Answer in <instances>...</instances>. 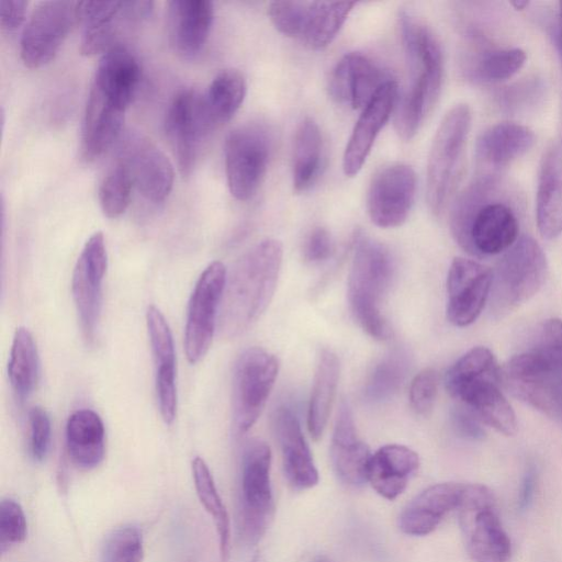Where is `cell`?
Segmentation results:
<instances>
[{
  "instance_id": "6da1fadb",
  "label": "cell",
  "mask_w": 562,
  "mask_h": 562,
  "mask_svg": "<svg viewBox=\"0 0 562 562\" xmlns=\"http://www.w3.org/2000/svg\"><path fill=\"white\" fill-rule=\"evenodd\" d=\"M501 176L479 172L452 204V236L460 247L473 256L501 254L518 239L517 212Z\"/></svg>"
},
{
  "instance_id": "7a4b0ae2",
  "label": "cell",
  "mask_w": 562,
  "mask_h": 562,
  "mask_svg": "<svg viewBox=\"0 0 562 562\" xmlns=\"http://www.w3.org/2000/svg\"><path fill=\"white\" fill-rule=\"evenodd\" d=\"M282 244L265 239L247 250L226 277L217 328L225 338L247 330L266 311L274 294L281 265Z\"/></svg>"
},
{
  "instance_id": "3957f363",
  "label": "cell",
  "mask_w": 562,
  "mask_h": 562,
  "mask_svg": "<svg viewBox=\"0 0 562 562\" xmlns=\"http://www.w3.org/2000/svg\"><path fill=\"white\" fill-rule=\"evenodd\" d=\"M398 25L411 83L407 91L397 98L394 126L398 136L408 140L438 100L443 61L440 44L428 26L405 11L398 15Z\"/></svg>"
},
{
  "instance_id": "277c9868",
  "label": "cell",
  "mask_w": 562,
  "mask_h": 562,
  "mask_svg": "<svg viewBox=\"0 0 562 562\" xmlns=\"http://www.w3.org/2000/svg\"><path fill=\"white\" fill-rule=\"evenodd\" d=\"M501 370L492 351L475 347L447 371V392L470 408L482 423L505 436L517 430L515 413L499 389Z\"/></svg>"
},
{
  "instance_id": "5b68a950",
  "label": "cell",
  "mask_w": 562,
  "mask_h": 562,
  "mask_svg": "<svg viewBox=\"0 0 562 562\" xmlns=\"http://www.w3.org/2000/svg\"><path fill=\"white\" fill-rule=\"evenodd\" d=\"M394 271V260L389 249L363 234L358 235L348 278V302L361 328L378 340L392 336L381 304L391 286Z\"/></svg>"
},
{
  "instance_id": "8992f818",
  "label": "cell",
  "mask_w": 562,
  "mask_h": 562,
  "mask_svg": "<svg viewBox=\"0 0 562 562\" xmlns=\"http://www.w3.org/2000/svg\"><path fill=\"white\" fill-rule=\"evenodd\" d=\"M547 276L542 248L530 236L519 237L493 271L488 304L491 314L503 316L532 297Z\"/></svg>"
},
{
  "instance_id": "52a82bcc",
  "label": "cell",
  "mask_w": 562,
  "mask_h": 562,
  "mask_svg": "<svg viewBox=\"0 0 562 562\" xmlns=\"http://www.w3.org/2000/svg\"><path fill=\"white\" fill-rule=\"evenodd\" d=\"M470 126L471 110L467 104L450 109L438 126L426 175V200L435 214L441 212L456 188Z\"/></svg>"
},
{
  "instance_id": "ba28073f",
  "label": "cell",
  "mask_w": 562,
  "mask_h": 562,
  "mask_svg": "<svg viewBox=\"0 0 562 562\" xmlns=\"http://www.w3.org/2000/svg\"><path fill=\"white\" fill-rule=\"evenodd\" d=\"M457 510L465 549L474 562H509L510 540L487 486L464 484Z\"/></svg>"
},
{
  "instance_id": "9c48e42d",
  "label": "cell",
  "mask_w": 562,
  "mask_h": 562,
  "mask_svg": "<svg viewBox=\"0 0 562 562\" xmlns=\"http://www.w3.org/2000/svg\"><path fill=\"white\" fill-rule=\"evenodd\" d=\"M505 387L562 428V363L530 348L501 371Z\"/></svg>"
},
{
  "instance_id": "30bf717a",
  "label": "cell",
  "mask_w": 562,
  "mask_h": 562,
  "mask_svg": "<svg viewBox=\"0 0 562 562\" xmlns=\"http://www.w3.org/2000/svg\"><path fill=\"white\" fill-rule=\"evenodd\" d=\"M271 450L260 439L249 440L240 467L239 532L247 544H256L273 517Z\"/></svg>"
},
{
  "instance_id": "8fae6325",
  "label": "cell",
  "mask_w": 562,
  "mask_h": 562,
  "mask_svg": "<svg viewBox=\"0 0 562 562\" xmlns=\"http://www.w3.org/2000/svg\"><path fill=\"white\" fill-rule=\"evenodd\" d=\"M278 372V358L260 347H250L237 358L233 373V425L237 436L257 422Z\"/></svg>"
},
{
  "instance_id": "7c38bea8",
  "label": "cell",
  "mask_w": 562,
  "mask_h": 562,
  "mask_svg": "<svg viewBox=\"0 0 562 562\" xmlns=\"http://www.w3.org/2000/svg\"><path fill=\"white\" fill-rule=\"evenodd\" d=\"M271 140L259 125H243L225 139L224 158L227 186L239 201L249 200L260 187L268 169Z\"/></svg>"
},
{
  "instance_id": "4fadbf2b",
  "label": "cell",
  "mask_w": 562,
  "mask_h": 562,
  "mask_svg": "<svg viewBox=\"0 0 562 562\" xmlns=\"http://www.w3.org/2000/svg\"><path fill=\"white\" fill-rule=\"evenodd\" d=\"M227 271L223 262H211L191 293L184 328V351L190 363L199 362L210 349L217 326Z\"/></svg>"
},
{
  "instance_id": "5bb4252c",
  "label": "cell",
  "mask_w": 562,
  "mask_h": 562,
  "mask_svg": "<svg viewBox=\"0 0 562 562\" xmlns=\"http://www.w3.org/2000/svg\"><path fill=\"white\" fill-rule=\"evenodd\" d=\"M77 23V1L48 0L33 9L20 38V56L29 68L53 60Z\"/></svg>"
},
{
  "instance_id": "9a60e30c",
  "label": "cell",
  "mask_w": 562,
  "mask_h": 562,
  "mask_svg": "<svg viewBox=\"0 0 562 562\" xmlns=\"http://www.w3.org/2000/svg\"><path fill=\"white\" fill-rule=\"evenodd\" d=\"M153 10V1H77V23L82 26L81 54H104L117 45L124 25L143 22Z\"/></svg>"
},
{
  "instance_id": "2e32d148",
  "label": "cell",
  "mask_w": 562,
  "mask_h": 562,
  "mask_svg": "<svg viewBox=\"0 0 562 562\" xmlns=\"http://www.w3.org/2000/svg\"><path fill=\"white\" fill-rule=\"evenodd\" d=\"M213 128L203 94L183 88L173 95L165 116V132L182 176L191 173L201 143Z\"/></svg>"
},
{
  "instance_id": "e0dca14e",
  "label": "cell",
  "mask_w": 562,
  "mask_h": 562,
  "mask_svg": "<svg viewBox=\"0 0 562 562\" xmlns=\"http://www.w3.org/2000/svg\"><path fill=\"white\" fill-rule=\"evenodd\" d=\"M108 268L104 236L93 233L77 259L71 278V292L85 339L92 342L102 307V283Z\"/></svg>"
},
{
  "instance_id": "ac0fdd59",
  "label": "cell",
  "mask_w": 562,
  "mask_h": 562,
  "mask_svg": "<svg viewBox=\"0 0 562 562\" xmlns=\"http://www.w3.org/2000/svg\"><path fill=\"white\" fill-rule=\"evenodd\" d=\"M130 172L134 188L151 203H161L173 186V166L165 153L147 136L127 133L120 148L119 159Z\"/></svg>"
},
{
  "instance_id": "d6986e66",
  "label": "cell",
  "mask_w": 562,
  "mask_h": 562,
  "mask_svg": "<svg viewBox=\"0 0 562 562\" xmlns=\"http://www.w3.org/2000/svg\"><path fill=\"white\" fill-rule=\"evenodd\" d=\"M416 175L405 164H392L372 178L367 194L370 220L382 228L401 226L414 204Z\"/></svg>"
},
{
  "instance_id": "ffe728a7",
  "label": "cell",
  "mask_w": 562,
  "mask_h": 562,
  "mask_svg": "<svg viewBox=\"0 0 562 562\" xmlns=\"http://www.w3.org/2000/svg\"><path fill=\"white\" fill-rule=\"evenodd\" d=\"M493 271L472 260L457 257L447 277V318L458 327L472 324L484 308L491 292Z\"/></svg>"
},
{
  "instance_id": "44dd1931",
  "label": "cell",
  "mask_w": 562,
  "mask_h": 562,
  "mask_svg": "<svg viewBox=\"0 0 562 562\" xmlns=\"http://www.w3.org/2000/svg\"><path fill=\"white\" fill-rule=\"evenodd\" d=\"M397 98V83L391 79L362 109L342 157V170L346 176L355 177L362 168L378 134L395 109Z\"/></svg>"
},
{
  "instance_id": "7402d4cb",
  "label": "cell",
  "mask_w": 562,
  "mask_h": 562,
  "mask_svg": "<svg viewBox=\"0 0 562 562\" xmlns=\"http://www.w3.org/2000/svg\"><path fill=\"white\" fill-rule=\"evenodd\" d=\"M385 74L369 57L360 53L346 54L329 78V93L340 104L363 109L387 82Z\"/></svg>"
},
{
  "instance_id": "603a6c76",
  "label": "cell",
  "mask_w": 562,
  "mask_h": 562,
  "mask_svg": "<svg viewBox=\"0 0 562 562\" xmlns=\"http://www.w3.org/2000/svg\"><path fill=\"white\" fill-rule=\"evenodd\" d=\"M146 323L155 363V384L161 418L170 425L177 413L176 351L170 327L158 307L149 305Z\"/></svg>"
},
{
  "instance_id": "cb8c5ba5",
  "label": "cell",
  "mask_w": 562,
  "mask_h": 562,
  "mask_svg": "<svg viewBox=\"0 0 562 562\" xmlns=\"http://www.w3.org/2000/svg\"><path fill=\"white\" fill-rule=\"evenodd\" d=\"M272 425L290 485L299 491L315 486L318 472L296 415L289 407H279Z\"/></svg>"
},
{
  "instance_id": "d4e9b609",
  "label": "cell",
  "mask_w": 562,
  "mask_h": 562,
  "mask_svg": "<svg viewBox=\"0 0 562 562\" xmlns=\"http://www.w3.org/2000/svg\"><path fill=\"white\" fill-rule=\"evenodd\" d=\"M125 111L91 87L81 128L80 154L83 160L98 159L121 137Z\"/></svg>"
},
{
  "instance_id": "484cf974",
  "label": "cell",
  "mask_w": 562,
  "mask_h": 562,
  "mask_svg": "<svg viewBox=\"0 0 562 562\" xmlns=\"http://www.w3.org/2000/svg\"><path fill=\"white\" fill-rule=\"evenodd\" d=\"M214 19L213 3L209 0H171L167 7V30L175 52L195 57L203 49Z\"/></svg>"
},
{
  "instance_id": "4316f807",
  "label": "cell",
  "mask_w": 562,
  "mask_h": 562,
  "mask_svg": "<svg viewBox=\"0 0 562 562\" xmlns=\"http://www.w3.org/2000/svg\"><path fill=\"white\" fill-rule=\"evenodd\" d=\"M371 457L369 447L358 436L349 405L342 401L330 445V459L337 476L351 486L364 484Z\"/></svg>"
},
{
  "instance_id": "83f0119b",
  "label": "cell",
  "mask_w": 562,
  "mask_h": 562,
  "mask_svg": "<svg viewBox=\"0 0 562 562\" xmlns=\"http://www.w3.org/2000/svg\"><path fill=\"white\" fill-rule=\"evenodd\" d=\"M461 68L464 77L476 83H498L513 77L525 64L520 48H491L474 30L467 34Z\"/></svg>"
},
{
  "instance_id": "f1b7e54d",
  "label": "cell",
  "mask_w": 562,
  "mask_h": 562,
  "mask_svg": "<svg viewBox=\"0 0 562 562\" xmlns=\"http://www.w3.org/2000/svg\"><path fill=\"white\" fill-rule=\"evenodd\" d=\"M464 484L454 482L428 486L402 510L400 529L408 536H426L432 532L445 516L457 509Z\"/></svg>"
},
{
  "instance_id": "f546056e",
  "label": "cell",
  "mask_w": 562,
  "mask_h": 562,
  "mask_svg": "<svg viewBox=\"0 0 562 562\" xmlns=\"http://www.w3.org/2000/svg\"><path fill=\"white\" fill-rule=\"evenodd\" d=\"M535 139L530 128L517 123L503 122L487 127L475 144L479 172L501 173L508 164L527 153Z\"/></svg>"
},
{
  "instance_id": "4dcf8cb0",
  "label": "cell",
  "mask_w": 562,
  "mask_h": 562,
  "mask_svg": "<svg viewBox=\"0 0 562 562\" xmlns=\"http://www.w3.org/2000/svg\"><path fill=\"white\" fill-rule=\"evenodd\" d=\"M140 76L137 58L128 48L117 44L102 54L91 87L127 109L136 93Z\"/></svg>"
},
{
  "instance_id": "1f68e13d",
  "label": "cell",
  "mask_w": 562,
  "mask_h": 562,
  "mask_svg": "<svg viewBox=\"0 0 562 562\" xmlns=\"http://www.w3.org/2000/svg\"><path fill=\"white\" fill-rule=\"evenodd\" d=\"M419 468V457L402 445H386L371 457L368 482L386 499H395L406 488L408 481Z\"/></svg>"
},
{
  "instance_id": "d6a6232c",
  "label": "cell",
  "mask_w": 562,
  "mask_h": 562,
  "mask_svg": "<svg viewBox=\"0 0 562 562\" xmlns=\"http://www.w3.org/2000/svg\"><path fill=\"white\" fill-rule=\"evenodd\" d=\"M537 225L542 237L562 233V149L553 145L541 159L537 189Z\"/></svg>"
},
{
  "instance_id": "836d02e7",
  "label": "cell",
  "mask_w": 562,
  "mask_h": 562,
  "mask_svg": "<svg viewBox=\"0 0 562 562\" xmlns=\"http://www.w3.org/2000/svg\"><path fill=\"white\" fill-rule=\"evenodd\" d=\"M66 447L79 468L98 467L105 451V429L101 417L88 408L74 412L66 424Z\"/></svg>"
},
{
  "instance_id": "e575fe53",
  "label": "cell",
  "mask_w": 562,
  "mask_h": 562,
  "mask_svg": "<svg viewBox=\"0 0 562 562\" xmlns=\"http://www.w3.org/2000/svg\"><path fill=\"white\" fill-rule=\"evenodd\" d=\"M338 379L339 360L333 351L325 349L319 356L307 409V428L314 440H318L326 428Z\"/></svg>"
},
{
  "instance_id": "d590c367",
  "label": "cell",
  "mask_w": 562,
  "mask_h": 562,
  "mask_svg": "<svg viewBox=\"0 0 562 562\" xmlns=\"http://www.w3.org/2000/svg\"><path fill=\"white\" fill-rule=\"evenodd\" d=\"M355 4L306 1L299 40L312 49L326 47L336 37Z\"/></svg>"
},
{
  "instance_id": "8d00e7d4",
  "label": "cell",
  "mask_w": 562,
  "mask_h": 562,
  "mask_svg": "<svg viewBox=\"0 0 562 562\" xmlns=\"http://www.w3.org/2000/svg\"><path fill=\"white\" fill-rule=\"evenodd\" d=\"M322 156L321 130L312 119H304L296 127L293 143L292 179L296 192L313 186L319 173Z\"/></svg>"
},
{
  "instance_id": "74e56055",
  "label": "cell",
  "mask_w": 562,
  "mask_h": 562,
  "mask_svg": "<svg viewBox=\"0 0 562 562\" xmlns=\"http://www.w3.org/2000/svg\"><path fill=\"white\" fill-rule=\"evenodd\" d=\"M8 378L15 396L23 401L36 387L40 380V357L33 335L26 327L16 328L10 358Z\"/></svg>"
},
{
  "instance_id": "f35d334b",
  "label": "cell",
  "mask_w": 562,
  "mask_h": 562,
  "mask_svg": "<svg viewBox=\"0 0 562 562\" xmlns=\"http://www.w3.org/2000/svg\"><path fill=\"white\" fill-rule=\"evenodd\" d=\"M245 94L246 81L238 70L223 69L213 78L203 98L214 128L234 116Z\"/></svg>"
},
{
  "instance_id": "ab89813d",
  "label": "cell",
  "mask_w": 562,
  "mask_h": 562,
  "mask_svg": "<svg viewBox=\"0 0 562 562\" xmlns=\"http://www.w3.org/2000/svg\"><path fill=\"white\" fill-rule=\"evenodd\" d=\"M192 476L196 495L214 521L221 559L226 562L231 552L229 516L217 492L213 475L205 461L200 457L192 460Z\"/></svg>"
},
{
  "instance_id": "60d3db41",
  "label": "cell",
  "mask_w": 562,
  "mask_h": 562,
  "mask_svg": "<svg viewBox=\"0 0 562 562\" xmlns=\"http://www.w3.org/2000/svg\"><path fill=\"white\" fill-rule=\"evenodd\" d=\"M404 350H394L375 364L364 385V396L371 402L391 397L401 386L408 370Z\"/></svg>"
},
{
  "instance_id": "b9f144b4",
  "label": "cell",
  "mask_w": 562,
  "mask_h": 562,
  "mask_svg": "<svg viewBox=\"0 0 562 562\" xmlns=\"http://www.w3.org/2000/svg\"><path fill=\"white\" fill-rule=\"evenodd\" d=\"M133 188L128 170L117 160L99 187V203L103 214L109 218L121 216L128 207Z\"/></svg>"
},
{
  "instance_id": "7bdbcfd3",
  "label": "cell",
  "mask_w": 562,
  "mask_h": 562,
  "mask_svg": "<svg viewBox=\"0 0 562 562\" xmlns=\"http://www.w3.org/2000/svg\"><path fill=\"white\" fill-rule=\"evenodd\" d=\"M544 95V81L532 77L499 89L495 94V102L502 112L515 115L533 109Z\"/></svg>"
},
{
  "instance_id": "ee69618b",
  "label": "cell",
  "mask_w": 562,
  "mask_h": 562,
  "mask_svg": "<svg viewBox=\"0 0 562 562\" xmlns=\"http://www.w3.org/2000/svg\"><path fill=\"white\" fill-rule=\"evenodd\" d=\"M142 532L134 525H123L108 536L102 550V562H143Z\"/></svg>"
},
{
  "instance_id": "f6af8a7d",
  "label": "cell",
  "mask_w": 562,
  "mask_h": 562,
  "mask_svg": "<svg viewBox=\"0 0 562 562\" xmlns=\"http://www.w3.org/2000/svg\"><path fill=\"white\" fill-rule=\"evenodd\" d=\"M27 535V522L22 506L12 498L0 503V550L2 553L22 543Z\"/></svg>"
},
{
  "instance_id": "bcb514c9",
  "label": "cell",
  "mask_w": 562,
  "mask_h": 562,
  "mask_svg": "<svg viewBox=\"0 0 562 562\" xmlns=\"http://www.w3.org/2000/svg\"><path fill=\"white\" fill-rule=\"evenodd\" d=\"M438 390V375L427 368L417 373L409 386V403L413 411L420 416H428L435 405Z\"/></svg>"
},
{
  "instance_id": "7dc6e473",
  "label": "cell",
  "mask_w": 562,
  "mask_h": 562,
  "mask_svg": "<svg viewBox=\"0 0 562 562\" xmlns=\"http://www.w3.org/2000/svg\"><path fill=\"white\" fill-rule=\"evenodd\" d=\"M306 1H274L268 14L276 29L290 37L299 38Z\"/></svg>"
},
{
  "instance_id": "c3c4849f",
  "label": "cell",
  "mask_w": 562,
  "mask_h": 562,
  "mask_svg": "<svg viewBox=\"0 0 562 562\" xmlns=\"http://www.w3.org/2000/svg\"><path fill=\"white\" fill-rule=\"evenodd\" d=\"M29 450L35 461H43L48 452L52 435L50 418L41 406L29 411Z\"/></svg>"
},
{
  "instance_id": "681fc988",
  "label": "cell",
  "mask_w": 562,
  "mask_h": 562,
  "mask_svg": "<svg viewBox=\"0 0 562 562\" xmlns=\"http://www.w3.org/2000/svg\"><path fill=\"white\" fill-rule=\"evenodd\" d=\"M532 349L562 363V321L550 318L544 322Z\"/></svg>"
},
{
  "instance_id": "f907efd6",
  "label": "cell",
  "mask_w": 562,
  "mask_h": 562,
  "mask_svg": "<svg viewBox=\"0 0 562 562\" xmlns=\"http://www.w3.org/2000/svg\"><path fill=\"white\" fill-rule=\"evenodd\" d=\"M451 423L456 432L462 438L481 440L485 437L481 419L464 405H459L452 409Z\"/></svg>"
},
{
  "instance_id": "816d5d0a",
  "label": "cell",
  "mask_w": 562,
  "mask_h": 562,
  "mask_svg": "<svg viewBox=\"0 0 562 562\" xmlns=\"http://www.w3.org/2000/svg\"><path fill=\"white\" fill-rule=\"evenodd\" d=\"M333 251L331 237L324 227H315L304 244V258L310 262L326 260Z\"/></svg>"
},
{
  "instance_id": "f5cc1de1",
  "label": "cell",
  "mask_w": 562,
  "mask_h": 562,
  "mask_svg": "<svg viewBox=\"0 0 562 562\" xmlns=\"http://www.w3.org/2000/svg\"><path fill=\"white\" fill-rule=\"evenodd\" d=\"M0 8V25L3 31L13 32L22 25L25 19L27 2L2 1Z\"/></svg>"
},
{
  "instance_id": "db71d44e",
  "label": "cell",
  "mask_w": 562,
  "mask_h": 562,
  "mask_svg": "<svg viewBox=\"0 0 562 562\" xmlns=\"http://www.w3.org/2000/svg\"><path fill=\"white\" fill-rule=\"evenodd\" d=\"M536 485L537 472L533 467H530L526 471L521 481L520 493L518 497V507L520 510L527 509L531 504L535 495Z\"/></svg>"
},
{
  "instance_id": "11a10c76",
  "label": "cell",
  "mask_w": 562,
  "mask_h": 562,
  "mask_svg": "<svg viewBox=\"0 0 562 562\" xmlns=\"http://www.w3.org/2000/svg\"><path fill=\"white\" fill-rule=\"evenodd\" d=\"M557 29L553 32L554 43L558 47L559 54L562 58V1L559 2V15H558Z\"/></svg>"
},
{
  "instance_id": "9f6ffc18",
  "label": "cell",
  "mask_w": 562,
  "mask_h": 562,
  "mask_svg": "<svg viewBox=\"0 0 562 562\" xmlns=\"http://www.w3.org/2000/svg\"><path fill=\"white\" fill-rule=\"evenodd\" d=\"M250 562H266V561H265L262 553L259 550H257L255 552V554L252 555Z\"/></svg>"
},
{
  "instance_id": "6f0895ef",
  "label": "cell",
  "mask_w": 562,
  "mask_h": 562,
  "mask_svg": "<svg viewBox=\"0 0 562 562\" xmlns=\"http://www.w3.org/2000/svg\"><path fill=\"white\" fill-rule=\"evenodd\" d=\"M313 562H331V560L325 555H318Z\"/></svg>"
},
{
  "instance_id": "680465c9",
  "label": "cell",
  "mask_w": 562,
  "mask_h": 562,
  "mask_svg": "<svg viewBox=\"0 0 562 562\" xmlns=\"http://www.w3.org/2000/svg\"><path fill=\"white\" fill-rule=\"evenodd\" d=\"M513 4H514V5H516V7H520V3H519V2H515V3H513ZM521 4H522V5H526V4H528V3H527V2H522Z\"/></svg>"
},
{
  "instance_id": "91938a15",
  "label": "cell",
  "mask_w": 562,
  "mask_h": 562,
  "mask_svg": "<svg viewBox=\"0 0 562 562\" xmlns=\"http://www.w3.org/2000/svg\"><path fill=\"white\" fill-rule=\"evenodd\" d=\"M561 60H562V58H561Z\"/></svg>"
}]
</instances>
